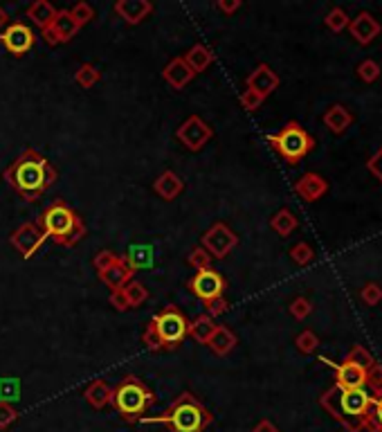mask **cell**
Masks as SVG:
<instances>
[{
	"label": "cell",
	"mask_w": 382,
	"mask_h": 432,
	"mask_svg": "<svg viewBox=\"0 0 382 432\" xmlns=\"http://www.w3.org/2000/svg\"><path fill=\"white\" fill-rule=\"evenodd\" d=\"M153 189H155L157 196H160V199L174 201V199H178L180 192L184 189V182H182V178L176 172H171V169H169V172L157 176V180L153 182Z\"/></svg>",
	"instance_id": "cell-20"
},
{
	"label": "cell",
	"mask_w": 382,
	"mask_h": 432,
	"mask_svg": "<svg viewBox=\"0 0 382 432\" xmlns=\"http://www.w3.org/2000/svg\"><path fill=\"white\" fill-rule=\"evenodd\" d=\"M28 18L38 25L41 30H45L47 25H52V21L57 18V9L47 0H34V3L28 7Z\"/></svg>",
	"instance_id": "cell-24"
},
{
	"label": "cell",
	"mask_w": 382,
	"mask_h": 432,
	"mask_svg": "<svg viewBox=\"0 0 382 432\" xmlns=\"http://www.w3.org/2000/svg\"><path fill=\"white\" fill-rule=\"evenodd\" d=\"M99 79H101V74H99V70H97L92 63L79 65V70L74 72V82H77L79 86H82V88H86V90L95 86Z\"/></svg>",
	"instance_id": "cell-31"
},
{
	"label": "cell",
	"mask_w": 382,
	"mask_h": 432,
	"mask_svg": "<svg viewBox=\"0 0 382 432\" xmlns=\"http://www.w3.org/2000/svg\"><path fill=\"white\" fill-rule=\"evenodd\" d=\"M52 30L57 32L61 43H68V41H72L74 34L79 32V25L74 23V18L70 16L68 9H59L57 11V18L52 21Z\"/></svg>",
	"instance_id": "cell-26"
},
{
	"label": "cell",
	"mask_w": 382,
	"mask_h": 432,
	"mask_svg": "<svg viewBox=\"0 0 382 432\" xmlns=\"http://www.w3.org/2000/svg\"><path fill=\"white\" fill-rule=\"evenodd\" d=\"M212 135H214L212 126H209V124L203 120V117H198V115L187 117V120H184V122L178 126V131H176V138H178L189 151H201L205 144L212 140Z\"/></svg>",
	"instance_id": "cell-9"
},
{
	"label": "cell",
	"mask_w": 382,
	"mask_h": 432,
	"mask_svg": "<svg viewBox=\"0 0 382 432\" xmlns=\"http://www.w3.org/2000/svg\"><path fill=\"white\" fill-rule=\"evenodd\" d=\"M324 362H328V358H322ZM333 365V362H328ZM335 367V376H337V387L339 389H360L366 385V372L355 367L351 362H342V365H333Z\"/></svg>",
	"instance_id": "cell-17"
},
{
	"label": "cell",
	"mask_w": 382,
	"mask_h": 432,
	"mask_svg": "<svg viewBox=\"0 0 382 432\" xmlns=\"http://www.w3.org/2000/svg\"><path fill=\"white\" fill-rule=\"evenodd\" d=\"M38 226L43 228L45 237H50L55 243L65 245V248H72L79 241L84 239L86 234V226L84 221L79 218V214H74L72 209L65 205V203H52L43 216L36 221Z\"/></svg>",
	"instance_id": "cell-4"
},
{
	"label": "cell",
	"mask_w": 382,
	"mask_h": 432,
	"mask_svg": "<svg viewBox=\"0 0 382 432\" xmlns=\"http://www.w3.org/2000/svg\"><path fill=\"white\" fill-rule=\"evenodd\" d=\"M295 192L304 199L306 203H315L318 199L328 192V182L320 174H304L295 185Z\"/></svg>",
	"instance_id": "cell-19"
},
{
	"label": "cell",
	"mask_w": 382,
	"mask_h": 432,
	"mask_svg": "<svg viewBox=\"0 0 382 432\" xmlns=\"http://www.w3.org/2000/svg\"><path fill=\"white\" fill-rule=\"evenodd\" d=\"M373 414H376V421L382 432V399H373Z\"/></svg>",
	"instance_id": "cell-52"
},
{
	"label": "cell",
	"mask_w": 382,
	"mask_h": 432,
	"mask_svg": "<svg viewBox=\"0 0 382 432\" xmlns=\"http://www.w3.org/2000/svg\"><path fill=\"white\" fill-rule=\"evenodd\" d=\"M16 416H18V412L11 408L9 403L0 401V428H9L11 423L16 421Z\"/></svg>",
	"instance_id": "cell-45"
},
{
	"label": "cell",
	"mask_w": 382,
	"mask_h": 432,
	"mask_svg": "<svg viewBox=\"0 0 382 432\" xmlns=\"http://www.w3.org/2000/svg\"><path fill=\"white\" fill-rule=\"evenodd\" d=\"M291 257H293L295 264L306 266V264H310V261L315 259V253H313V248L308 243H297V245L291 248Z\"/></svg>",
	"instance_id": "cell-37"
},
{
	"label": "cell",
	"mask_w": 382,
	"mask_h": 432,
	"mask_svg": "<svg viewBox=\"0 0 382 432\" xmlns=\"http://www.w3.org/2000/svg\"><path fill=\"white\" fill-rule=\"evenodd\" d=\"M5 178L25 201L34 203L41 199V194L50 185H55L57 169L52 167V162H47L38 151L25 149L5 172Z\"/></svg>",
	"instance_id": "cell-1"
},
{
	"label": "cell",
	"mask_w": 382,
	"mask_h": 432,
	"mask_svg": "<svg viewBox=\"0 0 382 432\" xmlns=\"http://www.w3.org/2000/svg\"><path fill=\"white\" fill-rule=\"evenodd\" d=\"M263 101H266V99H263L261 95H257V93H252V90H245V93L241 95V106H243L245 111H257V109H261Z\"/></svg>",
	"instance_id": "cell-46"
},
{
	"label": "cell",
	"mask_w": 382,
	"mask_h": 432,
	"mask_svg": "<svg viewBox=\"0 0 382 432\" xmlns=\"http://www.w3.org/2000/svg\"><path fill=\"white\" fill-rule=\"evenodd\" d=\"M366 169L382 182V149H378V151L371 155V160L366 162Z\"/></svg>",
	"instance_id": "cell-47"
},
{
	"label": "cell",
	"mask_w": 382,
	"mask_h": 432,
	"mask_svg": "<svg viewBox=\"0 0 382 432\" xmlns=\"http://www.w3.org/2000/svg\"><path fill=\"white\" fill-rule=\"evenodd\" d=\"M7 21H9V16H7V11H5L3 7H0V30H3V28H5V25H7Z\"/></svg>",
	"instance_id": "cell-53"
},
{
	"label": "cell",
	"mask_w": 382,
	"mask_h": 432,
	"mask_svg": "<svg viewBox=\"0 0 382 432\" xmlns=\"http://www.w3.org/2000/svg\"><path fill=\"white\" fill-rule=\"evenodd\" d=\"M214 421V414L196 399L191 392L182 394L171 403V408L155 416H142L140 423H162L171 432H205Z\"/></svg>",
	"instance_id": "cell-2"
},
{
	"label": "cell",
	"mask_w": 382,
	"mask_h": 432,
	"mask_svg": "<svg viewBox=\"0 0 382 432\" xmlns=\"http://www.w3.org/2000/svg\"><path fill=\"white\" fill-rule=\"evenodd\" d=\"M236 343H239V340H236V336L227 329V326H216V331L212 333V338H209V343H207V347L212 349L216 356H227V353L236 347Z\"/></svg>",
	"instance_id": "cell-23"
},
{
	"label": "cell",
	"mask_w": 382,
	"mask_h": 432,
	"mask_svg": "<svg viewBox=\"0 0 382 432\" xmlns=\"http://www.w3.org/2000/svg\"><path fill=\"white\" fill-rule=\"evenodd\" d=\"M189 291L198 299H203V302H209V299L220 297L223 291H225V277L212 268L198 270L189 282Z\"/></svg>",
	"instance_id": "cell-10"
},
{
	"label": "cell",
	"mask_w": 382,
	"mask_h": 432,
	"mask_svg": "<svg viewBox=\"0 0 382 432\" xmlns=\"http://www.w3.org/2000/svg\"><path fill=\"white\" fill-rule=\"evenodd\" d=\"M18 399V383L14 378H7V381H0V401H14Z\"/></svg>",
	"instance_id": "cell-40"
},
{
	"label": "cell",
	"mask_w": 382,
	"mask_h": 432,
	"mask_svg": "<svg viewBox=\"0 0 382 432\" xmlns=\"http://www.w3.org/2000/svg\"><path fill=\"white\" fill-rule=\"evenodd\" d=\"M124 259L128 261L133 270L147 268V266H151V261H153V248L151 245H144V243H137V245H133L124 255Z\"/></svg>",
	"instance_id": "cell-29"
},
{
	"label": "cell",
	"mask_w": 382,
	"mask_h": 432,
	"mask_svg": "<svg viewBox=\"0 0 382 432\" xmlns=\"http://www.w3.org/2000/svg\"><path fill=\"white\" fill-rule=\"evenodd\" d=\"M70 11V16L74 18V23L82 28V25H88L90 21H95V9H92V5L88 3H77Z\"/></svg>",
	"instance_id": "cell-35"
},
{
	"label": "cell",
	"mask_w": 382,
	"mask_h": 432,
	"mask_svg": "<svg viewBox=\"0 0 382 432\" xmlns=\"http://www.w3.org/2000/svg\"><path fill=\"white\" fill-rule=\"evenodd\" d=\"M371 397L364 387L360 389H339L333 387L322 397V405L331 412L333 419L349 432H360L364 428V414L371 408Z\"/></svg>",
	"instance_id": "cell-3"
},
{
	"label": "cell",
	"mask_w": 382,
	"mask_h": 432,
	"mask_svg": "<svg viewBox=\"0 0 382 432\" xmlns=\"http://www.w3.org/2000/svg\"><path fill=\"white\" fill-rule=\"evenodd\" d=\"M351 122H353V115L344 106H339V104H335V106H331L324 113V124L328 126V131H333L335 135L344 133L351 126Z\"/></svg>",
	"instance_id": "cell-25"
},
{
	"label": "cell",
	"mask_w": 382,
	"mask_h": 432,
	"mask_svg": "<svg viewBox=\"0 0 382 432\" xmlns=\"http://www.w3.org/2000/svg\"><path fill=\"white\" fill-rule=\"evenodd\" d=\"M115 261H117V255H115V253H111V250H99L97 257L92 259V264H95L97 272H101V270H106L108 266H113Z\"/></svg>",
	"instance_id": "cell-43"
},
{
	"label": "cell",
	"mask_w": 382,
	"mask_h": 432,
	"mask_svg": "<svg viewBox=\"0 0 382 432\" xmlns=\"http://www.w3.org/2000/svg\"><path fill=\"white\" fill-rule=\"evenodd\" d=\"M115 14L128 25H137L153 14V5L149 0H120V3H115Z\"/></svg>",
	"instance_id": "cell-16"
},
{
	"label": "cell",
	"mask_w": 382,
	"mask_h": 432,
	"mask_svg": "<svg viewBox=\"0 0 382 432\" xmlns=\"http://www.w3.org/2000/svg\"><path fill=\"white\" fill-rule=\"evenodd\" d=\"M153 403H155V397L151 394V389L135 376H126L120 385L113 387L111 405L126 421H140L142 416H147Z\"/></svg>",
	"instance_id": "cell-5"
},
{
	"label": "cell",
	"mask_w": 382,
	"mask_h": 432,
	"mask_svg": "<svg viewBox=\"0 0 382 432\" xmlns=\"http://www.w3.org/2000/svg\"><path fill=\"white\" fill-rule=\"evenodd\" d=\"M108 302H111V306H115L117 311H126V309H128V304H126V299H124L122 291H113L111 297H108Z\"/></svg>",
	"instance_id": "cell-48"
},
{
	"label": "cell",
	"mask_w": 382,
	"mask_h": 432,
	"mask_svg": "<svg viewBox=\"0 0 382 432\" xmlns=\"http://www.w3.org/2000/svg\"><path fill=\"white\" fill-rule=\"evenodd\" d=\"M162 77H164V82L174 88V90H182L184 86H187L191 79H193V72L189 70V65L184 63L182 57H176V59H171L167 65H164V70H162Z\"/></svg>",
	"instance_id": "cell-18"
},
{
	"label": "cell",
	"mask_w": 382,
	"mask_h": 432,
	"mask_svg": "<svg viewBox=\"0 0 382 432\" xmlns=\"http://www.w3.org/2000/svg\"><path fill=\"white\" fill-rule=\"evenodd\" d=\"M349 30H351V36L360 45H369L380 34L382 28H380V23L369 14V11H360V14L353 18V23H349Z\"/></svg>",
	"instance_id": "cell-14"
},
{
	"label": "cell",
	"mask_w": 382,
	"mask_h": 432,
	"mask_svg": "<svg viewBox=\"0 0 382 432\" xmlns=\"http://www.w3.org/2000/svg\"><path fill=\"white\" fill-rule=\"evenodd\" d=\"M295 345L301 353H313L315 349L320 347V338L315 336L313 331H301L297 338H295Z\"/></svg>",
	"instance_id": "cell-36"
},
{
	"label": "cell",
	"mask_w": 382,
	"mask_h": 432,
	"mask_svg": "<svg viewBox=\"0 0 382 432\" xmlns=\"http://www.w3.org/2000/svg\"><path fill=\"white\" fill-rule=\"evenodd\" d=\"M216 7L220 11H225V14H234V11L241 7V0H218Z\"/></svg>",
	"instance_id": "cell-49"
},
{
	"label": "cell",
	"mask_w": 382,
	"mask_h": 432,
	"mask_svg": "<svg viewBox=\"0 0 382 432\" xmlns=\"http://www.w3.org/2000/svg\"><path fill=\"white\" fill-rule=\"evenodd\" d=\"M120 291H122V295H124V299H126L128 309H137V306H142V304L149 299V291L144 288V284H140V282H135V279H130L126 286L120 288Z\"/></svg>",
	"instance_id": "cell-30"
},
{
	"label": "cell",
	"mask_w": 382,
	"mask_h": 432,
	"mask_svg": "<svg viewBox=\"0 0 382 432\" xmlns=\"http://www.w3.org/2000/svg\"><path fill=\"white\" fill-rule=\"evenodd\" d=\"M276 88H279V77H276V72L266 63L257 65V70L247 77V90L261 95L263 99H266L270 93H274Z\"/></svg>",
	"instance_id": "cell-13"
},
{
	"label": "cell",
	"mask_w": 382,
	"mask_h": 432,
	"mask_svg": "<svg viewBox=\"0 0 382 432\" xmlns=\"http://www.w3.org/2000/svg\"><path fill=\"white\" fill-rule=\"evenodd\" d=\"M149 329L155 333L160 349H174L187 338L189 320L176 306H167L164 311L155 313L153 320L149 322Z\"/></svg>",
	"instance_id": "cell-6"
},
{
	"label": "cell",
	"mask_w": 382,
	"mask_h": 432,
	"mask_svg": "<svg viewBox=\"0 0 382 432\" xmlns=\"http://www.w3.org/2000/svg\"><path fill=\"white\" fill-rule=\"evenodd\" d=\"M84 397H86L88 405H92L95 410H101V408H106V405L111 403V399H113V387H108V383L101 381V378H99V381H92V383L86 387Z\"/></svg>",
	"instance_id": "cell-22"
},
{
	"label": "cell",
	"mask_w": 382,
	"mask_h": 432,
	"mask_svg": "<svg viewBox=\"0 0 382 432\" xmlns=\"http://www.w3.org/2000/svg\"><path fill=\"white\" fill-rule=\"evenodd\" d=\"M349 23H351L349 14L339 7L331 9V11H328V16H326V28L331 32H342L344 28H349Z\"/></svg>",
	"instance_id": "cell-33"
},
{
	"label": "cell",
	"mask_w": 382,
	"mask_h": 432,
	"mask_svg": "<svg viewBox=\"0 0 382 432\" xmlns=\"http://www.w3.org/2000/svg\"><path fill=\"white\" fill-rule=\"evenodd\" d=\"M45 239H47L45 232L38 223H23L18 230H14V234H11V245H14L25 259H30L41 250Z\"/></svg>",
	"instance_id": "cell-11"
},
{
	"label": "cell",
	"mask_w": 382,
	"mask_h": 432,
	"mask_svg": "<svg viewBox=\"0 0 382 432\" xmlns=\"http://www.w3.org/2000/svg\"><path fill=\"white\" fill-rule=\"evenodd\" d=\"M360 297H362V302H364L366 306H376V304L382 302V288H380L378 284H366V286L362 288Z\"/></svg>",
	"instance_id": "cell-39"
},
{
	"label": "cell",
	"mask_w": 382,
	"mask_h": 432,
	"mask_svg": "<svg viewBox=\"0 0 382 432\" xmlns=\"http://www.w3.org/2000/svg\"><path fill=\"white\" fill-rule=\"evenodd\" d=\"M0 41H3L7 52L21 57L34 45V32L25 23H11L5 28L3 36H0Z\"/></svg>",
	"instance_id": "cell-12"
},
{
	"label": "cell",
	"mask_w": 382,
	"mask_h": 432,
	"mask_svg": "<svg viewBox=\"0 0 382 432\" xmlns=\"http://www.w3.org/2000/svg\"><path fill=\"white\" fill-rule=\"evenodd\" d=\"M216 326H218V324H214V318H209L207 313H205V316H198L193 322H189L187 336L193 338L196 343L207 345V343H209V338H212V333L216 331Z\"/></svg>",
	"instance_id": "cell-27"
},
{
	"label": "cell",
	"mask_w": 382,
	"mask_h": 432,
	"mask_svg": "<svg viewBox=\"0 0 382 432\" xmlns=\"http://www.w3.org/2000/svg\"><path fill=\"white\" fill-rule=\"evenodd\" d=\"M366 385H371L373 392H378L382 387V365L373 362L371 367L366 370Z\"/></svg>",
	"instance_id": "cell-44"
},
{
	"label": "cell",
	"mask_w": 382,
	"mask_h": 432,
	"mask_svg": "<svg viewBox=\"0 0 382 432\" xmlns=\"http://www.w3.org/2000/svg\"><path fill=\"white\" fill-rule=\"evenodd\" d=\"M43 32V41L47 43V45H59L61 41H59V36H57V32L52 30V25H47L45 30H41Z\"/></svg>",
	"instance_id": "cell-50"
},
{
	"label": "cell",
	"mask_w": 382,
	"mask_h": 432,
	"mask_svg": "<svg viewBox=\"0 0 382 432\" xmlns=\"http://www.w3.org/2000/svg\"><path fill=\"white\" fill-rule=\"evenodd\" d=\"M182 59H184V63L189 65V70H191L193 74H201V72H205V70L209 68V65H212L214 52H212V48H209V45L196 43Z\"/></svg>",
	"instance_id": "cell-21"
},
{
	"label": "cell",
	"mask_w": 382,
	"mask_h": 432,
	"mask_svg": "<svg viewBox=\"0 0 382 432\" xmlns=\"http://www.w3.org/2000/svg\"><path fill=\"white\" fill-rule=\"evenodd\" d=\"M268 142L272 144V149L279 153L286 162H291V165H297L313 149V144H315L313 138L297 122L286 124L279 131V133L268 135Z\"/></svg>",
	"instance_id": "cell-7"
},
{
	"label": "cell",
	"mask_w": 382,
	"mask_h": 432,
	"mask_svg": "<svg viewBox=\"0 0 382 432\" xmlns=\"http://www.w3.org/2000/svg\"><path fill=\"white\" fill-rule=\"evenodd\" d=\"M270 228L279 234V237H288V234L295 232V228H297V216L288 207H283L270 218Z\"/></svg>",
	"instance_id": "cell-28"
},
{
	"label": "cell",
	"mask_w": 382,
	"mask_h": 432,
	"mask_svg": "<svg viewBox=\"0 0 382 432\" xmlns=\"http://www.w3.org/2000/svg\"><path fill=\"white\" fill-rule=\"evenodd\" d=\"M358 74H360V79L366 82V84H373L378 77H380V65L371 59H366L358 65Z\"/></svg>",
	"instance_id": "cell-38"
},
{
	"label": "cell",
	"mask_w": 382,
	"mask_h": 432,
	"mask_svg": "<svg viewBox=\"0 0 382 432\" xmlns=\"http://www.w3.org/2000/svg\"><path fill=\"white\" fill-rule=\"evenodd\" d=\"M344 362H351V365H355V367H360V370H369V367H371V365L376 362L373 360V356H371V353H369L364 347H360V345H355L351 351H349V356H347V360Z\"/></svg>",
	"instance_id": "cell-32"
},
{
	"label": "cell",
	"mask_w": 382,
	"mask_h": 432,
	"mask_svg": "<svg viewBox=\"0 0 382 432\" xmlns=\"http://www.w3.org/2000/svg\"><path fill=\"white\" fill-rule=\"evenodd\" d=\"M187 261H189V266L196 268V270H209V268H212V257H209V253L205 250L203 245L193 248V250L189 253Z\"/></svg>",
	"instance_id": "cell-34"
},
{
	"label": "cell",
	"mask_w": 382,
	"mask_h": 432,
	"mask_svg": "<svg viewBox=\"0 0 382 432\" xmlns=\"http://www.w3.org/2000/svg\"><path fill=\"white\" fill-rule=\"evenodd\" d=\"M133 268H130V264L124 259V257H117V261L113 266H108L106 270H101L99 272V279L106 284L111 288V293L113 291H120L122 286H126L130 279H133Z\"/></svg>",
	"instance_id": "cell-15"
},
{
	"label": "cell",
	"mask_w": 382,
	"mask_h": 432,
	"mask_svg": "<svg viewBox=\"0 0 382 432\" xmlns=\"http://www.w3.org/2000/svg\"><path fill=\"white\" fill-rule=\"evenodd\" d=\"M205 306H207V316H209V318L223 316V313L230 309L227 299L223 297V295H220V297H214V299H209V302H205Z\"/></svg>",
	"instance_id": "cell-42"
},
{
	"label": "cell",
	"mask_w": 382,
	"mask_h": 432,
	"mask_svg": "<svg viewBox=\"0 0 382 432\" xmlns=\"http://www.w3.org/2000/svg\"><path fill=\"white\" fill-rule=\"evenodd\" d=\"M252 432H279V430H276V426H274L272 421H268V419H263V421L257 423V428H254Z\"/></svg>",
	"instance_id": "cell-51"
},
{
	"label": "cell",
	"mask_w": 382,
	"mask_h": 432,
	"mask_svg": "<svg viewBox=\"0 0 382 432\" xmlns=\"http://www.w3.org/2000/svg\"><path fill=\"white\" fill-rule=\"evenodd\" d=\"M236 245H239V237L225 223H214L203 237V248L209 253V257L216 259H225Z\"/></svg>",
	"instance_id": "cell-8"
},
{
	"label": "cell",
	"mask_w": 382,
	"mask_h": 432,
	"mask_svg": "<svg viewBox=\"0 0 382 432\" xmlns=\"http://www.w3.org/2000/svg\"><path fill=\"white\" fill-rule=\"evenodd\" d=\"M310 311H313V306H310V302L306 297H297V299H293V304H291V313H293V318H297V320H304V318H308L310 316Z\"/></svg>",
	"instance_id": "cell-41"
}]
</instances>
